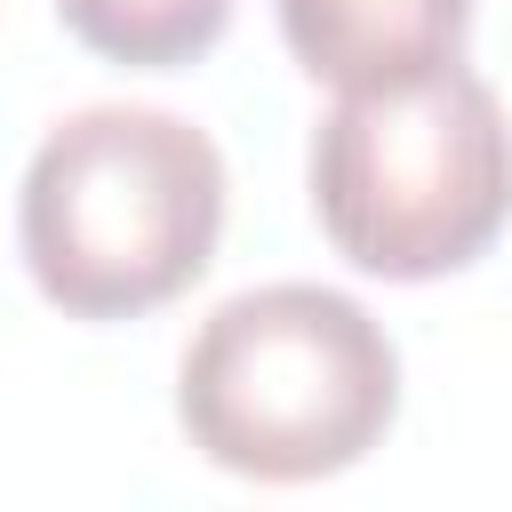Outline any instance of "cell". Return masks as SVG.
<instances>
[{
	"instance_id": "obj_1",
	"label": "cell",
	"mask_w": 512,
	"mask_h": 512,
	"mask_svg": "<svg viewBox=\"0 0 512 512\" xmlns=\"http://www.w3.org/2000/svg\"><path fill=\"white\" fill-rule=\"evenodd\" d=\"M224 240V152L160 104L56 120L16 192V248L64 320H144L176 304Z\"/></svg>"
},
{
	"instance_id": "obj_2",
	"label": "cell",
	"mask_w": 512,
	"mask_h": 512,
	"mask_svg": "<svg viewBox=\"0 0 512 512\" xmlns=\"http://www.w3.org/2000/svg\"><path fill=\"white\" fill-rule=\"evenodd\" d=\"M400 416V352L320 280H272L224 296L176 368L184 440L240 480L352 472Z\"/></svg>"
},
{
	"instance_id": "obj_3",
	"label": "cell",
	"mask_w": 512,
	"mask_h": 512,
	"mask_svg": "<svg viewBox=\"0 0 512 512\" xmlns=\"http://www.w3.org/2000/svg\"><path fill=\"white\" fill-rule=\"evenodd\" d=\"M312 216L368 280H448L512 224L504 96L456 56L400 88H352L312 128Z\"/></svg>"
},
{
	"instance_id": "obj_4",
	"label": "cell",
	"mask_w": 512,
	"mask_h": 512,
	"mask_svg": "<svg viewBox=\"0 0 512 512\" xmlns=\"http://www.w3.org/2000/svg\"><path fill=\"white\" fill-rule=\"evenodd\" d=\"M288 56L352 96V88H400L464 56L472 0H272Z\"/></svg>"
},
{
	"instance_id": "obj_5",
	"label": "cell",
	"mask_w": 512,
	"mask_h": 512,
	"mask_svg": "<svg viewBox=\"0 0 512 512\" xmlns=\"http://www.w3.org/2000/svg\"><path fill=\"white\" fill-rule=\"evenodd\" d=\"M64 32L80 48H96L104 64H128V72H184L200 64L224 24H232V0H56Z\"/></svg>"
}]
</instances>
